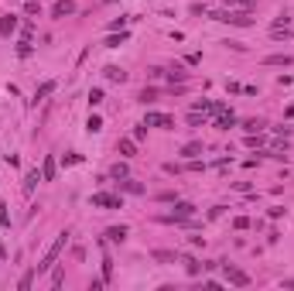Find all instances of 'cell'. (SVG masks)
<instances>
[{
    "mask_svg": "<svg viewBox=\"0 0 294 291\" xmlns=\"http://www.w3.org/2000/svg\"><path fill=\"white\" fill-rule=\"evenodd\" d=\"M147 137V127L144 124H137V127H134V141H144Z\"/></svg>",
    "mask_w": 294,
    "mask_h": 291,
    "instance_id": "obj_31",
    "label": "cell"
},
{
    "mask_svg": "<svg viewBox=\"0 0 294 291\" xmlns=\"http://www.w3.org/2000/svg\"><path fill=\"white\" fill-rule=\"evenodd\" d=\"M264 65H281V69H288V65H294V55H267Z\"/></svg>",
    "mask_w": 294,
    "mask_h": 291,
    "instance_id": "obj_11",
    "label": "cell"
},
{
    "mask_svg": "<svg viewBox=\"0 0 294 291\" xmlns=\"http://www.w3.org/2000/svg\"><path fill=\"white\" fill-rule=\"evenodd\" d=\"M17 55H21V59H28V55H31V41H24V38H21V45H17Z\"/></svg>",
    "mask_w": 294,
    "mask_h": 291,
    "instance_id": "obj_30",
    "label": "cell"
},
{
    "mask_svg": "<svg viewBox=\"0 0 294 291\" xmlns=\"http://www.w3.org/2000/svg\"><path fill=\"white\" fill-rule=\"evenodd\" d=\"M144 127H161V130H175V117H168V113H147V117H144Z\"/></svg>",
    "mask_w": 294,
    "mask_h": 291,
    "instance_id": "obj_5",
    "label": "cell"
},
{
    "mask_svg": "<svg viewBox=\"0 0 294 291\" xmlns=\"http://www.w3.org/2000/svg\"><path fill=\"white\" fill-rule=\"evenodd\" d=\"M181 264H185V271H188V274H199V271L206 267V264H199V260H195L192 254H185V257H181Z\"/></svg>",
    "mask_w": 294,
    "mask_h": 291,
    "instance_id": "obj_17",
    "label": "cell"
},
{
    "mask_svg": "<svg viewBox=\"0 0 294 291\" xmlns=\"http://www.w3.org/2000/svg\"><path fill=\"white\" fill-rule=\"evenodd\" d=\"M103 72H106V79H110V82H127V72H123L120 65H106Z\"/></svg>",
    "mask_w": 294,
    "mask_h": 291,
    "instance_id": "obj_14",
    "label": "cell"
},
{
    "mask_svg": "<svg viewBox=\"0 0 294 291\" xmlns=\"http://www.w3.org/2000/svg\"><path fill=\"white\" fill-rule=\"evenodd\" d=\"M264 127H267V124H264L260 117H250V120H243V130H246V134H260Z\"/></svg>",
    "mask_w": 294,
    "mask_h": 291,
    "instance_id": "obj_16",
    "label": "cell"
},
{
    "mask_svg": "<svg viewBox=\"0 0 294 291\" xmlns=\"http://www.w3.org/2000/svg\"><path fill=\"white\" fill-rule=\"evenodd\" d=\"M123 24H127V17H117V21H110V31H120Z\"/></svg>",
    "mask_w": 294,
    "mask_h": 291,
    "instance_id": "obj_36",
    "label": "cell"
},
{
    "mask_svg": "<svg viewBox=\"0 0 294 291\" xmlns=\"http://www.w3.org/2000/svg\"><path fill=\"white\" fill-rule=\"evenodd\" d=\"M110 278H113V260L103 257V281H110Z\"/></svg>",
    "mask_w": 294,
    "mask_h": 291,
    "instance_id": "obj_28",
    "label": "cell"
},
{
    "mask_svg": "<svg viewBox=\"0 0 294 291\" xmlns=\"http://www.w3.org/2000/svg\"><path fill=\"white\" fill-rule=\"evenodd\" d=\"M31 34H34V28H31V24H24V28H21V38H24V41H31Z\"/></svg>",
    "mask_w": 294,
    "mask_h": 291,
    "instance_id": "obj_37",
    "label": "cell"
},
{
    "mask_svg": "<svg viewBox=\"0 0 294 291\" xmlns=\"http://www.w3.org/2000/svg\"><path fill=\"white\" fill-rule=\"evenodd\" d=\"M120 189H127V192H134V195L144 192V185H137V182H120Z\"/></svg>",
    "mask_w": 294,
    "mask_h": 291,
    "instance_id": "obj_27",
    "label": "cell"
},
{
    "mask_svg": "<svg viewBox=\"0 0 294 291\" xmlns=\"http://www.w3.org/2000/svg\"><path fill=\"white\" fill-rule=\"evenodd\" d=\"M233 124H236V117H233L229 110H222V113H216V127H219V130H229Z\"/></svg>",
    "mask_w": 294,
    "mask_h": 291,
    "instance_id": "obj_13",
    "label": "cell"
},
{
    "mask_svg": "<svg viewBox=\"0 0 294 291\" xmlns=\"http://www.w3.org/2000/svg\"><path fill=\"white\" fill-rule=\"evenodd\" d=\"M92 206H99V209H123V199L120 195H110V192H96L92 195Z\"/></svg>",
    "mask_w": 294,
    "mask_h": 291,
    "instance_id": "obj_4",
    "label": "cell"
},
{
    "mask_svg": "<svg viewBox=\"0 0 294 291\" xmlns=\"http://www.w3.org/2000/svg\"><path fill=\"white\" fill-rule=\"evenodd\" d=\"M168 79H171V86H175V82H185V79H188V72H185V69H181V65H171V69H168Z\"/></svg>",
    "mask_w": 294,
    "mask_h": 291,
    "instance_id": "obj_18",
    "label": "cell"
},
{
    "mask_svg": "<svg viewBox=\"0 0 294 291\" xmlns=\"http://www.w3.org/2000/svg\"><path fill=\"white\" fill-rule=\"evenodd\" d=\"M86 130H89V134H99V130H103V120H99V117L92 113V117L86 120Z\"/></svg>",
    "mask_w": 294,
    "mask_h": 291,
    "instance_id": "obj_22",
    "label": "cell"
},
{
    "mask_svg": "<svg viewBox=\"0 0 294 291\" xmlns=\"http://www.w3.org/2000/svg\"><path fill=\"white\" fill-rule=\"evenodd\" d=\"M284 288H294V278H288V281H284Z\"/></svg>",
    "mask_w": 294,
    "mask_h": 291,
    "instance_id": "obj_39",
    "label": "cell"
},
{
    "mask_svg": "<svg viewBox=\"0 0 294 291\" xmlns=\"http://www.w3.org/2000/svg\"><path fill=\"white\" fill-rule=\"evenodd\" d=\"M222 213H226V206H212V209H209V219H219Z\"/></svg>",
    "mask_w": 294,
    "mask_h": 291,
    "instance_id": "obj_35",
    "label": "cell"
},
{
    "mask_svg": "<svg viewBox=\"0 0 294 291\" xmlns=\"http://www.w3.org/2000/svg\"><path fill=\"white\" fill-rule=\"evenodd\" d=\"M103 3H117V0H103Z\"/></svg>",
    "mask_w": 294,
    "mask_h": 291,
    "instance_id": "obj_40",
    "label": "cell"
},
{
    "mask_svg": "<svg viewBox=\"0 0 294 291\" xmlns=\"http://www.w3.org/2000/svg\"><path fill=\"white\" fill-rule=\"evenodd\" d=\"M52 93H55V82H45V86L34 93V99H45V96H52Z\"/></svg>",
    "mask_w": 294,
    "mask_h": 291,
    "instance_id": "obj_25",
    "label": "cell"
},
{
    "mask_svg": "<svg viewBox=\"0 0 294 291\" xmlns=\"http://www.w3.org/2000/svg\"><path fill=\"white\" fill-rule=\"evenodd\" d=\"M14 31H17V17L14 14H3L0 17V38H10Z\"/></svg>",
    "mask_w": 294,
    "mask_h": 291,
    "instance_id": "obj_7",
    "label": "cell"
},
{
    "mask_svg": "<svg viewBox=\"0 0 294 291\" xmlns=\"http://www.w3.org/2000/svg\"><path fill=\"white\" fill-rule=\"evenodd\" d=\"M195 216V206L192 202H175V213L171 216H164V223H175V219H188Z\"/></svg>",
    "mask_w": 294,
    "mask_h": 291,
    "instance_id": "obj_6",
    "label": "cell"
},
{
    "mask_svg": "<svg viewBox=\"0 0 294 291\" xmlns=\"http://www.w3.org/2000/svg\"><path fill=\"white\" fill-rule=\"evenodd\" d=\"M117 151H120L123 158H134V151H137V141H134V137H123V141L117 144Z\"/></svg>",
    "mask_w": 294,
    "mask_h": 291,
    "instance_id": "obj_15",
    "label": "cell"
},
{
    "mask_svg": "<svg viewBox=\"0 0 294 291\" xmlns=\"http://www.w3.org/2000/svg\"><path fill=\"white\" fill-rule=\"evenodd\" d=\"M222 274H226V281H229V285H236V288H246V285H250V274H246V271H239L236 264H222Z\"/></svg>",
    "mask_w": 294,
    "mask_h": 291,
    "instance_id": "obj_3",
    "label": "cell"
},
{
    "mask_svg": "<svg viewBox=\"0 0 294 291\" xmlns=\"http://www.w3.org/2000/svg\"><path fill=\"white\" fill-rule=\"evenodd\" d=\"M181 154H185V158H195V154H202V141H192V144H185V147H181Z\"/></svg>",
    "mask_w": 294,
    "mask_h": 291,
    "instance_id": "obj_21",
    "label": "cell"
},
{
    "mask_svg": "<svg viewBox=\"0 0 294 291\" xmlns=\"http://www.w3.org/2000/svg\"><path fill=\"white\" fill-rule=\"evenodd\" d=\"M123 41H127V34H123V31H120V34H110V38H106V48H120Z\"/></svg>",
    "mask_w": 294,
    "mask_h": 291,
    "instance_id": "obj_23",
    "label": "cell"
},
{
    "mask_svg": "<svg viewBox=\"0 0 294 291\" xmlns=\"http://www.w3.org/2000/svg\"><path fill=\"white\" fill-rule=\"evenodd\" d=\"M41 178H45V182L55 178V158H45V164H41Z\"/></svg>",
    "mask_w": 294,
    "mask_h": 291,
    "instance_id": "obj_20",
    "label": "cell"
},
{
    "mask_svg": "<svg viewBox=\"0 0 294 291\" xmlns=\"http://www.w3.org/2000/svg\"><path fill=\"white\" fill-rule=\"evenodd\" d=\"M65 243H69V229H62V233H59V236L52 240V247H48V250H45V257H41V260L34 264V271H38V274L52 271V267H55V260H59V254L65 250Z\"/></svg>",
    "mask_w": 294,
    "mask_h": 291,
    "instance_id": "obj_1",
    "label": "cell"
},
{
    "mask_svg": "<svg viewBox=\"0 0 294 291\" xmlns=\"http://www.w3.org/2000/svg\"><path fill=\"white\" fill-rule=\"evenodd\" d=\"M69 14H75V3H72V0H59V3L52 7V17H69Z\"/></svg>",
    "mask_w": 294,
    "mask_h": 291,
    "instance_id": "obj_8",
    "label": "cell"
},
{
    "mask_svg": "<svg viewBox=\"0 0 294 291\" xmlns=\"http://www.w3.org/2000/svg\"><path fill=\"white\" fill-rule=\"evenodd\" d=\"M24 14H41V3H38V0H28V3H24Z\"/></svg>",
    "mask_w": 294,
    "mask_h": 291,
    "instance_id": "obj_29",
    "label": "cell"
},
{
    "mask_svg": "<svg viewBox=\"0 0 294 291\" xmlns=\"http://www.w3.org/2000/svg\"><path fill=\"white\" fill-rule=\"evenodd\" d=\"M157 96H161V89H154V86H144V89H141V96H137V99H141V103H154V99H157Z\"/></svg>",
    "mask_w": 294,
    "mask_h": 291,
    "instance_id": "obj_19",
    "label": "cell"
},
{
    "mask_svg": "<svg viewBox=\"0 0 294 291\" xmlns=\"http://www.w3.org/2000/svg\"><path fill=\"white\" fill-rule=\"evenodd\" d=\"M34 274H38V271H28V274H24V278L17 281V288H21V291H28L31 285H34Z\"/></svg>",
    "mask_w": 294,
    "mask_h": 291,
    "instance_id": "obj_24",
    "label": "cell"
},
{
    "mask_svg": "<svg viewBox=\"0 0 294 291\" xmlns=\"http://www.w3.org/2000/svg\"><path fill=\"white\" fill-rule=\"evenodd\" d=\"M38 182H45V178H41V171H38V168H31V171H28V175H24V192H28V195H31V192H34V185H38Z\"/></svg>",
    "mask_w": 294,
    "mask_h": 291,
    "instance_id": "obj_9",
    "label": "cell"
},
{
    "mask_svg": "<svg viewBox=\"0 0 294 291\" xmlns=\"http://www.w3.org/2000/svg\"><path fill=\"white\" fill-rule=\"evenodd\" d=\"M0 226H10V213H7V206H0Z\"/></svg>",
    "mask_w": 294,
    "mask_h": 291,
    "instance_id": "obj_34",
    "label": "cell"
},
{
    "mask_svg": "<svg viewBox=\"0 0 294 291\" xmlns=\"http://www.w3.org/2000/svg\"><path fill=\"white\" fill-rule=\"evenodd\" d=\"M103 236H106L110 243H123V240H127V226H110Z\"/></svg>",
    "mask_w": 294,
    "mask_h": 291,
    "instance_id": "obj_10",
    "label": "cell"
},
{
    "mask_svg": "<svg viewBox=\"0 0 294 291\" xmlns=\"http://www.w3.org/2000/svg\"><path fill=\"white\" fill-rule=\"evenodd\" d=\"M216 21H226V24H239V28H246V24H253V14L243 7V10H222L216 14Z\"/></svg>",
    "mask_w": 294,
    "mask_h": 291,
    "instance_id": "obj_2",
    "label": "cell"
},
{
    "mask_svg": "<svg viewBox=\"0 0 294 291\" xmlns=\"http://www.w3.org/2000/svg\"><path fill=\"white\" fill-rule=\"evenodd\" d=\"M219 3H243V7H250L253 0H219Z\"/></svg>",
    "mask_w": 294,
    "mask_h": 291,
    "instance_id": "obj_38",
    "label": "cell"
},
{
    "mask_svg": "<svg viewBox=\"0 0 294 291\" xmlns=\"http://www.w3.org/2000/svg\"><path fill=\"white\" fill-rule=\"evenodd\" d=\"M113 178H127V164H113Z\"/></svg>",
    "mask_w": 294,
    "mask_h": 291,
    "instance_id": "obj_33",
    "label": "cell"
},
{
    "mask_svg": "<svg viewBox=\"0 0 294 291\" xmlns=\"http://www.w3.org/2000/svg\"><path fill=\"white\" fill-rule=\"evenodd\" d=\"M233 226H236V229H250V219H246V216H236V219H233Z\"/></svg>",
    "mask_w": 294,
    "mask_h": 291,
    "instance_id": "obj_32",
    "label": "cell"
},
{
    "mask_svg": "<svg viewBox=\"0 0 294 291\" xmlns=\"http://www.w3.org/2000/svg\"><path fill=\"white\" fill-rule=\"evenodd\" d=\"M150 257H154L157 264H175V260H178L175 250H150Z\"/></svg>",
    "mask_w": 294,
    "mask_h": 291,
    "instance_id": "obj_12",
    "label": "cell"
},
{
    "mask_svg": "<svg viewBox=\"0 0 294 291\" xmlns=\"http://www.w3.org/2000/svg\"><path fill=\"white\" fill-rule=\"evenodd\" d=\"M103 103V89H89V106H99Z\"/></svg>",
    "mask_w": 294,
    "mask_h": 291,
    "instance_id": "obj_26",
    "label": "cell"
}]
</instances>
